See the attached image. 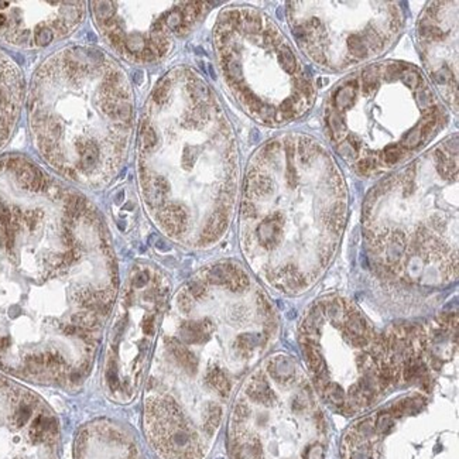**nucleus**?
I'll list each match as a JSON object with an SVG mask.
<instances>
[{
    "mask_svg": "<svg viewBox=\"0 0 459 459\" xmlns=\"http://www.w3.org/2000/svg\"><path fill=\"white\" fill-rule=\"evenodd\" d=\"M119 289L97 205L33 160L0 157V372L82 387Z\"/></svg>",
    "mask_w": 459,
    "mask_h": 459,
    "instance_id": "f257e3e1",
    "label": "nucleus"
},
{
    "mask_svg": "<svg viewBox=\"0 0 459 459\" xmlns=\"http://www.w3.org/2000/svg\"><path fill=\"white\" fill-rule=\"evenodd\" d=\"M278 315L235 260L206 264L171 295L144 387V430L163 459H204L233 393L263 360Z\"/></svg>",
    "mask_w": 459,
    "mask_h": 459,
    "instance_id": "f03ea898",
    "label": "nucleus"
},
{
    "mask_svg": "<svg viewBox=\"0 0 459 459\" xmlns=\"http://www.w3.org/2000/svg\"><path fill=\"white\" fill-rule=\"evenodd\" d=\"M139 193L160 232L185 249H209L229 231L240 185L233 126L204 75L171 68L143 108Z\"/></svg>",
    "mask_w": 459,
    "mask_h": 459,
    "instance_id": "7ed1b4c3",
    "label": "nucleus"
},
{
    "mask_svg": "<svg viewBox=\"0 0 459 459\" xmlns=\"http://www.w3.org/2000/svg\"><path fill=\"white\" fill-rule=\"evenodd\" d=\"M348 188L327 146L284 133L252 154L239 206V242L250 273L277 293L312 289L334 260Z\"/></svg>",
    "mask_w": 459,
    "mask_h": 459,
    "instance_id": "20e7f679",
    "label": "nucleus"
},
{
    "mask_svg": "<svg viewBox=\"0 0 459 459\" xmlns=\"http://www.w3.org/2000/svg\"><path fill=\"white\" fill-rule=\"evenodd\" d=\"M33 147L69 184L103 189L129 159L136 109L130 78L92 46H67L37 67L27 91Z\"/></svg>",
    "mask_w": 459,
    "mask_h": 459,
    "instance_id": "39448f33",
    "label": "nucleus"
},
{
    "mask_svg": "<svg viewBox=\"0 0 459 459\" xmlns=\"http://www.w3.org/2000/svg\"><path fill=\"white\" fill-rule=\"evenodd\" d=\"M458 135L380 180L363 204V239L389 283L441 289L458 276Z\"/></svg>",
    "mask_w": 459,
    "mask_h": 459,
    "instance_id": "423d86ee",
    "label": "nucleus"
},
{
    "mask_svg": "<svg viewBox=\"0 0 459 459\" xmlns=\"http://www.w3.org/2000/svg\"><path fill=\"white\" fill-rule=\"evenodd\" d=\"M323 122L340 159L359 176L377 178L428 150L449 113L418 67L387 60L340 81L329 93Z\"/></svg>",
    "mask_w": 459,
    "mask_h": 459,
    "instance_id": "0eeeda50",
    "label": "nucleus"
},
{
    "mask_svg": "<svg viewBox=\"0 0 459 459\" xmlns=\"http://www.w3.org/2000/svg\"><path fill=\"white\" fill-rule=\"evenodd\" d=\"M214 50L226 89L257 123L280 127L312 108L317 88L311 71L264 12L223 9L214 27Z\"/></svg>",
    "mask_w": 459,
    "mask_h": 459,
    "instance_id": "6e6552de",
    "label": "nucleus"
},
{
    "mask_svg": "<svg viewBox=\"0 0 459 459\" xmlns=\"http://www.w3.org/2000/svg\"><path fill=\"white\" fill-rule=\"evenodd\" d=\"M308 377L336 413H368L396 389L385 332L349 297L331 294L312 304L300 327Z\"/></svg>",
    "mask_w": 459,
    "mask_h": 459,
    "instance_id": "1a4fd4ad",
    "label": "nucleus"
},
{
    "mask_svg": "<svg viewBox=\"0 0 459 459\" xmlns=\"http://www.w3.org/2000/svg\"><path fill=\"white\" fill-rule=\"evenodd\" d=\"M233 459H325L328 423L294 357H264L240 385L229 421Z\"/></svg>",
    "mask_w": 459,
    "mask_h": 459,
    "instance_id": "9d476101",
    "label": "nucleus"
},
{
    "mask_svg": "<svg viewBox=\"0 0 459 459\" xmlns=\"http://www.w3.org/2000/svg\"><path fill=\"white\" fill-rule=\"evenodd\" d=\"M414 387L356 419L342 459H458L456 403L441 391V379Z\"/></svg>",
    "mask_w": 459,
    "mask_h": 459,
    "instance_id": "9b49d317",
    "label": "nucleus"
},
{
    "mask_svg": "<svg viewBox=\"0 0 459 459\" xmlns=\"http://www.w3.org/2000/svg\"><path fill=\"white\" fill-rule=\"evenodd\" d=\"M295 44L318 68L366 67L394 46L406 22L397 2H289Z\"/></svg>",
    "mask_w": 459,
    "mask_h": 459,
    "instance_id": "f8f14e48",
    "label": "nucleus"
},
{
    "mask_svg": "<svg viewBox=\"0 0 459 459\" xmlns=\"http://www.w3.org/2000/svg\"><path fill=\"white\" fill-rule=\"evenodd\" d=\"M170 293L168 276L146 261L135 263L120 285L101 373L103 389L113 400H131L146 379Z\"/></svg>",
    "mask_w": 459,
    "mask_h": 459,
    "instance_id": "ddd939ff",
    "label": "nucleus"
},
{
    "mask_svg": "<svg viewBox=\"0 0 459 459\" xmlns=\"http://www.w3.org/2000/svg\"><path fill=\"white\" fill-rule=\"evenodd\" d=\"M92 20L112 51L135 65L168 57L212 9L206 2H92Z\"/></svg>",
    "mask_w": 459,
    "mask_h": 459,
    "instance_id": "4468645a",
    "label": "nucleus"
},
{
    "mask_svg": "<svg viewBox=\"0 0 459 459\" xmlns=\"http://www.w3.org/2000/svg\"><path fill=\"white\" fill-rule=\"evenodd\" d=\"M58 421L34 391L0 372V459H58Z\"/></svg>",
    "mask_w": 459,
    "mask_h": 459,
    "instance_id": "2eb2a0df",
    "label": "nucleus"
},
{
    "mask_svg": "<svg viewBox=\"0 0 459 459\" xmlns=\"http://www.w3.org/2000/svg\"><path fill=\"white\" fill-rule=\"evenodd\" d=\"M85 2H0V41L40 50L68 39L84 23Z\"/></svg>",
    "mask_w": 459,
    "mask_h": 459,
    "instance_id": "dca6fc26",
    "label": "nucleus"
},
{
    "mask_svg": "<svg viewBox=\"0 0 459 459\" xmlns=\"http://www.w3.org/2000/svg\"><path fill=\"white\" fill-rule=\"evenodd\" d=\"M417 43L428 80L458 113V2H431L419 14Z\"/></svg>",
    "mask_w": 459,
    "mask_h": 459,
    "instance_id": "f3484780",
    "label": "nucleus"
},
{
    "mask_svg": "<svg viewBox=\"0 0 459 459\" xmlns=\"http://www.w3.org/2000/svg\"><path fill=\"white\" fill-rule=\"evenodd\" d=\"M26 84L16 61L0 48V150L10 142L22 116Z\"/></svg>",
    "mask_w": 459,
    "mask_h": 459,
    "instance_id": "a211bd4d",
    "label": "nucleus"
}]
</instances>
